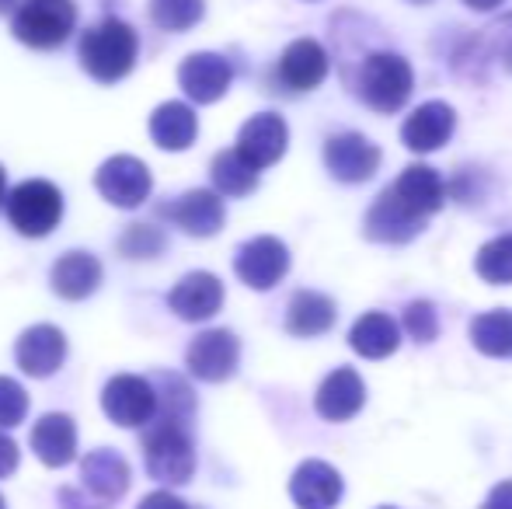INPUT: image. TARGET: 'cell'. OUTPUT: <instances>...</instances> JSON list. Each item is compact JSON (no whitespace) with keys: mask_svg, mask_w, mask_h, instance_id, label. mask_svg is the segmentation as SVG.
Wrapping results in <instances>:
<instances>
[{"mask_svg":"<svg viewBox=\"0 0 512 509\" xmlns=\"http://www.w3.org/2000/svg\"><path fill=\"white\" fill-rule=\"evenodd\" d=\"M453 126H457V112H453L450 105L425 102L405 119L401 140H405V147L415 150V154H432V150L446 147V140L453 136Z\"/></svg>","mask_w":512,"mask_h":509,"instance_id":"15","label":"cell"},{"mask_svg":"<svg viewBox=\"0 0 512 509\" xmlns=\"http://www.w3.org/2000/svg\"><path fill=\"white\" fill-rule=\"evenodd\" d=\"M405 328L415 342H432L439 335V318H436V307L429 300H415V304L405 307Z\"/></svg>","mask_w":512,"mask_h":509,"instance_id":"34","label":"cell"},{"mask_svg":"<svg viewBox=\"0 0 512 509\" xmlns=\"http://www.w3.org/2000/svg\"><path fill=\"white\" fill-rule=\"evenodd\" d=\"M380 509H391V506H380Z\"/></svg>","mask_w":512,"mask_h":509,"instance_id":"44","label":"cell"},{"mask_svg":"<svg viewBox=\"0 0 512 509\" xmlns=\"http://www.w3.org/2000/svg\"><path fill=\"white\" fill-rule=\"evenodd\" d=\"M237 360H241V346H237L234 332H227V328H213V332L196 335L189 353H185L192 377L209 384H220L227 377H234Z\"/></svg>","mask_w":512,"mask_h":509,"instance_id":"9","label":"cell"},{"mask_svg":"<svg viewBox=\"0 0 512 509\" xmlns=\"http://www.w3.org/2000/svg\"><path fill=\"white\" fill-rule=\"evenodd\" d=\"M328 77V53L321 42L314 39H297L293 46H286L283 60H279V81L293 91H314L317 84Z\"/></svg>","mask_w":512,"mask_h":509,"instance_id":"22","label":"cell"},{"mask_svg":"<svg viewBox=\"0 0 512 509\" xmlns=\"http://www.w3.org/2000/svg\"><path fill=\"white\" fill-rule=\"evenodd\" d=\"M164 217L175 227H182L192 238H213L223 227V199L209 189H192L171 206H164Z\"/></svg>","mask_w":512,"mask_h":509,"instance_id":"17","label":"cell"},{"mask_svg":"<svg viewBox=\"0 0 512 509\" xmlns=\"http://www.w3.org/2000/svg\"><path fill=\"white\" fill-rule=\"evenodd\" d=\"M0 509H7V503H4V496H0Z\"/></svg>","mask_w":512,"mask_h":509,"instance_id":"43","label":"cell"},{"mask_svg":"<svg viewBox=\"0 0 512 509\" xmlns=\"http://www.w3.org/2000/svg\"><path fill=\"white\" fill-rule=\"evenodd\" d=\"M32 450L46 468H63L77 457V426L70 415H42L32 426Z\"/></svg>","mask_w":512,"mask_h":509,"instance_id":"21","label":"cell"},{"mask_svg":"<svg viewBox=\"0 0 512 509\" xmlns=\"http://www.w3.org/2000/svg\"><path fill=\"white\" fill-rule=\"evenodd\" d=\"M366 401V387H363V377L356 374L352 367H338L324 377V384L317 387V398H314V408L321 419L328 422H345L363 408Z\"/></svg>","mask_w":512,"mask_h":509,"instance_id":"18","label":"cell"},{"mask_svg":"<svg viewBox=\"0 0 512 509\" xmlns=\"http://www.w3.org/2000/svg\"><path fill=\"white\" fill-rule=\"evenodd\" d=\"M467 7H474V11H495L499 4H506V0H464Z\"/></svg>","mask_w":512,"mask_h":509,"instance_id":"39","label":"cell"},{"mask_svg":"<svg viewBox=\"0 0 512 509\" xmlns=\"http://www.w3.org/2000/svg\"><path fill=\"white\" fill-rule=\"evenodd\" d=\"M4 199H7V175H4V168H0V206H4Z\"/></svg>","mask_w":512,"mask_h":509,"instance_id":"40","label":"cell"},{"mask_svg":"<svg viewBox=\"0 0 512 509\" xmlns=\"http://www.w3.org/2000/svg\"><path fill=\"white\" fill-rule=\"evenodd\" d=\"M481 509H512V482L495 485V489L488 492V499H485V506H481Z\"/></svg>","mask_w":512,"mask_h":509,"instance_id":"38","label":"cell"},{"mask_svg":"<svg viewBox=\"0 0 512 509\" xmlns=\"http://www.w3.org/2000/svg\"><path fill=\"white\" fill-rule=\"evenodd\" d=\"M129 489V464L115 450H91L81 461V492L98 509H108L115 499H122Z\"/></svg>","mask_w":512,"mask_h":509,"instance_id":"10","label":"cell"},{"mask_svg":"<svg viewBox=\"0 0 512 509\" xmlns=\"http://www.w3.org/2000/svg\"><path fill=\"white\" fill-rule=\"evenodd\" d=\"M14 360L28 377H53L67 360V335L53 325H32L28 332H21Z\"/></svg>","mask_w":512,"mask_h":509,"instance_id":"13","label":"cell"},{"mask_svg":"<svg viewBox=\"0 0 512 509\" xmlns=\"http://www.w3.org/2000/svg\"><path fill=\"white\" fill-rule=\"evenodd\" d=\"M230 81H234V70L223 60L220 53H192L189 60L178 67V84L182 91L199 105H213L227 95Z\"/></svg>","mask_w":512,"mask_h":509,"instance_id":"14","label":"cell"},{"mask_svg":"<svg viewBox=\"0 0 512 509\" xmlns=\"http://www.w3.org/2000/svg\"><path fill=\"white\" fill-rule=\"evenodd\" d=\"M95 185L112 206H119V210H136V206L147 203L150 189H154V178H150V168L143 161H136V157H129V154H119V157H108L102 168H98Z\"/></svg>","mask_w":512,"mask_h":509,"instance_id":"7","label":"cell"},{"mask_svg":"<svg viewBox=\"0 0 512 509\" xmlns=\"http://www.w3.org/2000/svg\"><path fill=\"white\" fill-rule=\"evenodd\" d=\"M422 227H425V220L418 217V213H411L408 206L394 196V189L380 192V199L370 206V213H366V238L384 241V245H405Z\"/></svg>","mask_w":512,"mask_h":509,"instance_id":"16","label":"cell"},{"mask_svg":"<svg viewBox=\"0 0 512 509\" xmlns=\"http://www.w3.org/2000/svg\"><path fill=\"white\" fill-rule=\"evenodd\" d=\"M140 39L119 18H105L102 25L88 28L81 39V67L95 77L98 84H115L136 67Z\"/></svg>","mask_w":512,"mask_h":509,"instance_id":"1","label":"cell"},{"mask_svg":"<svg viewBox=\"0 0 512 509\" xmlns=\"http://www.w3.org/2000/svg\"><path fill=\"white\" fill-rule=\"evenodd\" d=\"M102 408L115 426H126V429L150 426V419L157 415L154 384H150L147 377H136V374L112 377L102 391Z\"/></svg>","mask_w":512,"mask_h":509,"instance_id":"6","label":"cell"},{"mask_svg":"<svg viewBox=\"0 0 512 509\" xmlns=\"http://www.w3.org/2000/svg\"><path fill=\"white\" fill-rule=\"evenodd\" d=\"M297 509H335L342 499V475L324 461H304L290 478Z\"/></svg>","mask_w":512,"mask_h":509,"instance_id":"20","label":"cell"},{"mask_svg":"<svg viewBox=\"0 0 512 509\" xmlns=\"http://www.w3.org/2000/svg\"><path fill=\"white\" fill-rule=\"evenodd\" d=\"M408 4H429V0H408Z\"/></svg>","mask_w":512,"mask_h":509,"instance_id":"42","label":"cell"},{"mask_svg":"<svg viewBox=\"0 0 512 509\" xmlns=\"http://www.w3.org/2000/svg\"><path fill=\"white\" fill-rule=\"evenodd\" d=\"M122 255L126 258H150L164 248V234L157 227H147V224H133L119 241Z\"/></svg>","mask_w":512,"mask_h":509,"instance_id":"33","label":"cell"},{"mask_svg":"<svg viewBox=\"0 0 512 509\" xmlns=\"http://www.w3.org/2000/svg\"><path fill=\"white\" fill-rule=\"evenodd\" d=\"M53 279V293L63 300H84L102 286V262L88 252H67L49 272Z\"/></svg>","mask_w":512,"mask_h":509,"instance_id":"23","label":"cell"},{"mask_svg":"<svg viewBox=\"0 0 512 509\" xmlns=\"http://www.w3.org/2000/svg\"><path fill=\"white\" fill-rule=\"evenodd\" d=\"M28 415V394L25 387L11 377H0V429H11L25 422Z\"/></svg>","mask_w":512,"mask_h":509,"instance_id":"32","label":"cell"},{"mask_svg":"<svg viewBox=\"0 0 512 509\" xmlns=\"http://www.w3.org/2000/svg\"><path fill=\"white\" fill-rule=\"evenodd\" d=\"M209 175H213V185L220 196H248V192H255V185H258V171L251 168L237 150L216 154Z\"/></svg>","mask_w":512,"mask_h":509,"instance_id":"29","label":"cell"},{"mask_svg":"<svg viewBox=\"0 0 512 509\" xmlns=\"http://www.w3.org/2000/svg\"><path fill=\"white\" fill-rule=\"evenodd\" d=\"M234 272L251 290H272L290 272V252H286V245L279 238L262 234V238H251L237 248Z\"/></svg>","mask_w":512,"mask_h":509,"instance_id":"8","label":"cell"},{"mask_svg":"<svg viewBox=\"0 0 512 509\" xmlns=\"http://www.w3.org/2000/svg\"><path fill=\"white\" fill-rule=\"evenodd\" d=\"M488 32H492V42H495V49H499V60L506 63V70H512V14H506V18L495 28H488Z\"/></svg>","mask_w":512,"mask_h":509,"instance_id":"35","label":"cell"},{"mask_svg":"<svg viewBox=\"0 0 512 509\" xmlns=\"http://www.w3.org/2000/svg\"><path fill=\"white\" fill-rule=\"evenodd\" d=\"M206 14V0H150V18L164 32H189Z\"/></svg>","mask_w":512,"mask_h":509,"instance_id":"30","label":"cell"},{"mask_svg":"<svg viewBox=\"0 0 512 509\" xmlns=\"http://www.w3.org/2000/svg\"><path fill=\"white\" fill-rule=\"evenodd\" d=\"M143 461L147 475L164 485H185L196 471V447L189 426L168 419H154L143 436Z\"/></svg>","mask_w":512,"mask_h":509,"instance_id":"2","label":"cell"},{"mask_svg":"<svg viewBox=\"0 0 512 509\" xmlns=\"http://www.w3.org/2000/svg\"><path fill=\"white\" fill-rule=\"evenodd\" d=\"M136 509H189V506H185L178 496H171V492H150Z\"/></svg>","mask_w":512,"mask_h":509,"instance_id":"37","label":"cell"},{"mask_svg":"<svg viewBox=\"0 0 512 509\" xmlns=\"http://www.w3.org/2000/svg\"><path fill=\"white\" fill-rule=\"evenodd\" d=\"M335 325V304H331L324 293L300 290L293 293L290 311H286V328L300 339H314V335L328 332Z\"/></svg>","mask_w":512,"mask_h":509,"instance_id":"27","label":"cell"},{"mask_svg":"<svg viewBox=\"0 0 512 509\" xmlns=\"http://www.w3.org/2000/svg\"><path fill=\"white\" fill-rule=\"evenodd\" d=\"M474 269H478V276L485 279V283L509 286L512 283V234H502V238L488 241L478 252Z\"/></svg>","mask_w":512,"mask_h":509,"instance_id":"31","label":"cell"},{"mask_svg":"<svg viewBox=\"0 0 512 509\" xmlns=\"http://www.w3.org/2000/svg\"><path fill=\"white\" fill-rule=\"evenodd\" d=\"M471 342L478 353L512 360V311H488L471 321Z\"/></svg>","mask_w":512,"mask_h":509,"instance_id":"28","label":"cell"},{"mask_svg":"<svg viewBox=\"0 0 512 509\" xmlns=\"http://www.w3.org/2000/svg\"><path fill=\"white\" fill-rule=\"evenodd\" d=\"M286 143H290V129H286L283 116H276V112H262V116H251L248 123L241 126L234 150L251 164V168L262 171L286 154Z\"/></svg>","mask_w":512,"mask_h":509,"instance_id":"11","label":"cell"},{"mask_svg":"<svg viewBox=\"0 0 512 509\" xmlns=\"http://www.w3.org/2000/svg\"><path fill=\"white\" fill-rule=\"evenodd\" d=\"M391 189H394V196H398L411 213H418L422 220H429L432 213L443 206V196H446L443 178H439L432 168H425V164H411V168H405Z\"/></svg>","mask_w":512,"mask_h":509,"instance_id":"24","label":"cell"},{"mask_svg":"<svg viewBox=\"0 0 512 509\" xmlns=\"http://www.w3.org/2000/svg\"><path fill=\"white\" fill-rule=\"evenodd\" d=\"M349 346L356 349L359 356H366V360H384V356H391L394 349L401 346V328H398V321L387 318V314L370 311L352 325Z\"/></svg>","mask_w":512,"mask_h":509,"instance_id":"26","label":"cell"},{"mask_svg":"<svg viewBox=\"0 0 512 509\" xmlns=\"http://www.w3.org/2000/svg\"><path fill=\"white\" fill-rule=\"evenodd\" d=\"M324 164L338 182H366L380 168V147L359 133H338L324 143Z\"/></svg>","mask_w":512,"mask_h":509,"instance_id":"12","label":"cell"},{"mask_svg":"<svg viewBox=\"0 0 512 509\" xmlns=\"http://www.w3.org/2000/svg\"><path fill=\"white\" fill-rule=\"evenodd\" d=\"M77 25L74 0H21L14 11L11 32L32 49H56L70 39Z\"/></svg>","mask_w":512,"mask_h":509,"instance_id":"4","label":"cell"},{"mask_svg":"<svg viewBox=\"0 0 512 509\" xmlns=\"http://www.w3.org/2000/svg\"><path fill=\"white\" fill-rule=\"evenodd\" d=\"M7 220L25 238H46L63 220V196L46 178H28L4 199Z\"/></svg>","mask_w":512,"mask_h":509,"instance_id":"3","label":"cell"},{"mask_svg":"<svg viewBox=\"0 0 512 509\" xmlns=\"http://www.w3.org/2000/svg\"><path fill=\"white\" fill-rule=\"evenodd\" d=\"M411 67L405 56L398 53H373L370 60L359 70V95L366 98L373 112L380 116H391V112H401L408 105L411 95Z\"/></svg>","mask_w":512,"mask_h":509,"instance_id":"5","label":"cell"},{"mask_svg":"<svg viewBox=\"0 0 512 509\" xmlns=\"http://www.w3.org/2000/svg\"><path fill=\"white\" fill-rule=\"evenodd\" d=\"M196 133H199V119L185 102H164L150 116V140L161 150H189Z\"/></svg>","mask_w":512,"mask_h":509,"instance_id":"25","label":"cell"},{"mask_svg":"<svg viewBox=\"0 0 512 509\" xmlns=\"http://www.w3.org/2000/svg\"><path fill=\"white\" fill-rule=\"evenodd\" d=\"M18 4H21V0H0V14L11 11V7H18Z\"/></svg>","mask_w":512,"mask_h":509,"instance_id":"41","label":"cell"},{"mask_svg":"<svg viewBox=\"0 0 512 509\" xmlns=\"http://www.w3.org/2000/svg\"><path fill=\"white\" fill-rule=\"evenodd\" d=\"M14 468H18V443L0 433V478H7Z\"/></svg>","mask_w":512,"mask_h":509,"instance_id":"36","label":"cell"},{"mask_svg":"<svg viewBox=\"0 0 512 509\" xmlns=\"http://www.w3.org/2000/svg\"><path fill=\"white\" fill-rule=\"evenodd\" d=\"M168 307L182 321H206L223 307V283L213 272H189L168 293Z\"/></svg>","mask_w":512,"mask_h":509,"instance_id":"19","label":"cell"}]
</instances>
